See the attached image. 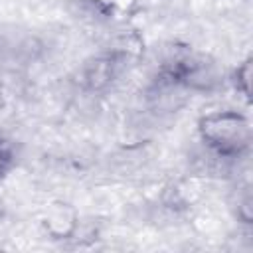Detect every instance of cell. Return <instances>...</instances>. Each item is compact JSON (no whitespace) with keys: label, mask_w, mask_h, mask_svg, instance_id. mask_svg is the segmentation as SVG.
<instances>
[{"label":"cell","mask_w":253,"mask_h":253,"mask_svg":"<svg viewBox=\"0 0 253 253\" xmlns=\"http://www.w3.org/2000/svg\"><path fill=\"white\" fill-rule=\"evenodd\" d=\"M204 144L221 158L241 156L251 142L249 121L237 111H213L198 121Z\"/></svg>","instance_id":"cell-1"},{"label":"cell","mask_w":253,"mask_h":253,"mask_svg":"<svg viewBox=\"0 0 253 253\" xmlns=\"http://www.w3.org/2000/svg\"><path fill=\"white\" fill-rule=\"evenodd\" d=\"M117 67L119 63L115 61V57L107 55V57H99L95 59L87 71H85V81L91 89H101L105 87L109 81H113V77L117 75Z\"/></svg>","instance_id":"cell-2"},{"label":"cell","mask_w":253,"mask_h":253,"mask_svg":"<svg viewBox=\"0 0 253 253\" xmlns=\"http://www.w3.org/2000/svg\"><path fill=\"white\" fill-rule=\"evenodd\" d=\"M14 162H16V154H14L12 144L0 136V178H4L12 170Z\"/></svg>","instance_id":"cell-3"},{"label":"cell","mask_w":253,"mask_h":253,"mask_svg":"<svg viewBox=\"0 0 253 253\" xmlns=\"http://www.w3.org/2000/svg\"><path fill=\"white\" fill-rule=\"evenodd\" d=\"M249 77H251V61H243L237 71H235V87L245 95L249 97Z\"/></svg>","instance_id":"cell-4"}]
</instances>
